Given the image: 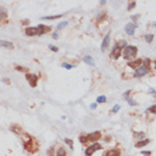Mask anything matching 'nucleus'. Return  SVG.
Returning <instances> with one entry per match:
<instances>
[{
    "mask_svg": "<svg viewBox=\"0 0 156 156\" xmlns=\"http://www.w3.org/2000/svg\"><path fill=\"white\" fill-rule=\"evenodd\" d=\"M136 52H138V48H136L135 45H127L125 48L123 49V55H124L125 59H131L136 55Z\"/></svg>",
    "mask_w": 156,
    "mask_h": 156,
    "instance_id": "nucleus-1",
    "label": "nucleus"
},
{
    "mask_svg": "<svg viewBox=\"0 0 156 156\" xmlns=\"http://www.w3.org/2000/svg\"><path fill=\"white\" fill-rule=\"evenodd\" d=\"M127 47V44L124 43V41H121V43H119L117 45H115V48L112 49V54H111V56L113 59H119V56H120V54H121V51Z\"/></svg>",
    "mask_w": 156,
    "mask_h": 156,
    "instance_id": "nucleus-2",
    "label": "nucleus"
},
{
    "mask_svg": "<svg viewBox=\"0 0 156 156\" xmlns=\"http://www.w3.org/2000/svg\"><path fill=\"white\" fill-rule=\"evenodd\" d=\"M24 148L27 151H30V152H35L36 148H37V145L34 143V141H32V139H30L28 141H25V143H24Z\"/></svg>",
    "mask_w": 156,
    "mask_h": 156,
    "instance_id": "nucleus-3",
    "label": "nucleus"
},
{
    "mask_svg": "<svg viewBox=\"0 0 156 156\" xmlns=\"http://www.w3.org/2000/svg\"><path fill=\"white\" fill-rule=\"evenodd\" d=\"M145 73H148V67H145V65H141V67H139L138 69H136L135 76H136V77H141V76H144Z\"/></svg>",
    "mask_w": 156,
    "mask_h": 156,
    "instance_id": "nucleus-4",
    "label": "nucleus"
},
{
    "mask_svg": "<svg viewBox=\"0 0 156 156\" xmlns=\"http://www.w3.org/2000/svg\"><path fill=\"white\" fill-rule=\"evenodd\" d=\"M101 147L99 144H92V145H89V147L86 149V155L87 156H91L93 152H95V151H97V149H100Z\"/></svg>",
    "mask_w": 156,
    "mask_h": 156,
    "instance_id": "nucleus-5",
    "label": "nucleus"
},
{
    "mask_svg": "<svg viewBox=\"0 0 156 156\" xmlns=\"http://www.w3.org/2000/svg\"><path fill=\"white\" fill-rule=\"evenodd\" d=\"M27 80L30 82V84L32 87H36V84H37V76H36V75L27 73Z\"/></svg>",
    "mask_w": 156,
    "mask_h": 156,
    "instance_id": "nucleus-6",
    "label": "nucleus"
},
{
    "mask_svg": "<svg viewBox=\"0 0 156 156\" xmlns=\"http://www.w3.org/2000/svg\"><path fill=\"white\" fill-rule=\"evenodd\" d=\"M88 136V140H91V141H97L99 139L101 138V134L100 132H92V134H89L87 135Z\"/></svg>",
    "mask_w": 156,
    "mask_h": 156,
    "instance_id": "nucleus-7",
    "label": "nucleus"
},
{
    "mask_svg": "<svg viewBox=\"0 0 156 156\" xmlns=\"http://www.w3.org/2000/svg\"><path fill=\"white\" fill-rule=\"evenodd\" d=\"M141 63H143V60H141V59H138V60L129 61V63H128V67H131V68H136V69H138L139 67H141Z\"/></svg>",
    "mask_w": 156,
    "mask_h": 156,
    "instance_id": "nucleus-8",
    "label": "nucleus"
},
{
    "mask_svg": "<svg viewBox=\"0 0 156 156\" xmlns=\"http://www.w3.org/2000/svg\"><path fill=\"white\" fill-rule=\"evenodd\" d=\"M37 28V35H40V34H44V32L47 31H51V28L49 27H47V25H39V27H36Z\"/></svg>",
    "mask_w": 156,
    "mask_h": 156,
    "instance_id": "nucleus-9",
    "label": "nucleus"
},
{
    "mask_svg": "<svg viewBox=\"0 0 156 156\" xmlns=\"http://www.w3.org/2000/svg\"><path fill=\"white\" fill-rule=\"evenodd\" d=\"M110 36H111V34H107V36L104 37L103 44H101V51H106V48L108 47V43H110Z\"/></svg>",
    "mask_w": 156,
    "mask_h": 156,
    "instance_id": "nucleus-10",
    "label": "nucleus"
},
{
    "mask_svg": "<svg viewBox=\"0 0 156 156\" xmlns=\"http://www.w3.org/2000/svg\"><path fill=\"white\" fill-rule=\"evenodd\" d=\"M104 156H120V152H119V149H110V151H107Z\"/></svg>",
    "mask_w": 156,
    "mask_h": 156,
    "instance_id": "nucleus-11",
    "label": "nucleus"
},
{
    "mask_svg": "<svg viewBox=\"0 0 156 156\" xmlns=\"http://www.w3.org/2000/svg\"><path fill=\"white\" fill-rule=\"evenodd\" d=\"M25 35H28V36L37 35V28H27V30H25Z\"/></svg>",
    "mask_w": 156,
    "mask_h": 156,
    "instance_id": "nucleus-12",
    "label": "nucleus"
},
{
    "mask_svg": "<svg viewBox=\"0 0 156 156\" xmlns=\"http://www.w3.org/2000/svg\"><path fill=\"white\" fill-rule=\"evenodd\" d=\"M135 28H136V24H127V25H125V31L128 32L129 35H132V34H134V30H135Z\"/></svg>",
    "mask_w": 156,
    "mask_h": 156,
    "instance_id": "nucleus-13",
    "label": "nucleus"
},
{
    "mask_svg": "<svg viewBox=\"0 0 156 156\" xmlns=\"http://www.w3.org/2000/svg\"><path fill=\"white\" fill-rule=\"evenodd\" d=\"M148 143H149V139H144V140L139 141V143H136V148H141V147H144V145H147Z\"/></svg>",
    "mask_w": 156,
    "mask_h": 156,
    "instance_id": "nucleus-14",
    "label": "nucleus"
},
{
    "mask_svg": "<svg viewBox=\"0 0 156 156\" xmlns=\"http://www.w3.org/2000/svg\"><path fill=\"white\" fill-rule=\"evenodd\" d=\"M84 61L88 63L89 65H95V61H93V59L91 58V56H84Z\"/></svg>",
    "mask_w": 156,
    "mask_h": 156,
    "instance_id": "nucleus-15",
    "label": "nucleus"
},
{
    "mask_svg": "<svg viewBox=\"0 0 156 156\" xmlns=\"http://www.w3.org/2000/svg\"><path fill=\"white\" fill-rule=\"evenodd\" d=\"M56 156H67V153H65V149H64V148H59Z\"/></svg>",
    "mask_w": 156,
    "mask_h": 156,
    "instance_id": "nucleus-16",
    "label": "nucleus"
},
{
    "mask_svg": "<svg viewBox=\"0 0 156 156\" xmlns=\"http://www.w3.org/2000/svg\"><path fill=\"white\" fill-rule=\"evenodd\" d=\"M104 101H107V97L106 96H99L97 97V103H104Z\"/></svg>",
    "mask_w": 156,
    "mask_h": 156,
    "instance_id": "nucleus-17",
    "label": "nucleus"
},
{
    "mask_svg": "<svg viewBox=\"0 0 156 156\" xmlns=\"http://www.w3.org/2000/svg\"><path fill=\"white\" fill-rule=\"evenodd\" d=\"M80 141H82V143H87V141H88V136L82 135V136H80Z\"/></svg>",
    "mask_w": 156,
    "mask_h": 156,
    "instance_id": "nucleus-18",
    "label": "nucleus"
},
{
    "mask_svg": "<svg viewBox=\"0 0 156 156\" xmlns=\"http://www.w3.org/2000/svg\"><path fill=\"white\" fill-rule=\"evenodd\" d=\"M64 141H65V143H67V144L69 145L71 148H73V143H72V140H69V139H64Z\"/></svg>",
    "mask_w": 156,
    "mask_h": 156,
    "instance_id": "nucleus-19",
    "label": "nucleus"
},
{
    "mask_svg": "<svg viewBox=\"0 0 156 156\" xmlns=\"http://www.w3.org/2000/svg\"><path fill=\"white\" fill-rule=\"evenodd\" d=\"M135 7H136V2H131L128 4V9H134Z\"/></svg>",
    "mask_w": 156,
    "mask_h": 156,
    "instance_id": "nucleus-20",
    "label": "nucleus"
},
{
    "mask_svg": "<svg viewBox=\"0 0 156 156\" xmlns=\"http://www.w3.org/2000/svg\"><path fill=\"white\" fill-rule=\"evenodd\" d=\"M2 45H4V47H8V48H12V44L11 43H6V41H2Z\"/></svg>",
    "mask_w": 156,
    "mask_h": 156,
    "instance_id": "nucleus-21",
    "label": "nucleus"
},
{
    "mask_svg": "<svg viewBox=\"0 0 156 156\" xmlns=\"http://www.w3.org/2000/svg\"><path fill=\"white\" fill-rule=\"evenodd\" d=\"M59 17H61V15H55V16H47V17H44V19H48V20H51V19H59Z\"/></svg>",
    "mask_w": 156,
    "mask_h": 156,
    "instance_id": "nucleus-22",
    "label": "nucleus"
},
{
    "mask_svg": "<svg viewBox=\"0 0 156 156\" xmlns=\"http://www.w3.org/2000/svg\"><path fill=\"white\" fill-rule=\"evenodd\" d=\"M148 112H151V113H156V106H153V107L148 108Z\"/></svg>",
    "mask_w": 156,
    "mask_h": 156,
    "instance_id": "nucleus-23",
    "label": "nucleus"
},
{
    "mask_svg": "<svg viewBox=\"0 0 156 156\" xmlns=\"http://www.w3.org/2000/svg\"><path fill=\"white\" fill-rule=\"evenodd\" d=\"M63 67H64V68H67V69H71V68L73 67V65H72V64H67V63H63Z\"/></svg>",
    "mask_w": 156,
    "mask_h": 156,
    "instance_id": "nucleus-24",
    "label": "nucleus"
},
{
    "mask_svg": "<svg viewBox=\"0 0 156 156\" xmlns=\"http://www.w3.org/2000/svg\"><path fill=\"white\" fill-rule=\"evenodd\" d=\"M67 25V21H63V23H60V24L58 25V30H60V28H63V27H65Z\"/></svg>",
    "mask_w": 156,
    "mask_h": 156,
    "instance_id": "nucleus-25",
    "label": "nucleus"
},
{
    "mask_svg": "<svg viewBox=\"0 0 156 156\" xmlns=\"http://www.w3.org/2000/svg\"><path fill=\"white\" fill-rule=\"evenodd\" d=\"M49 48L54 51V52H58L59 51V48H58V47H55V45H49Z\"/></svg>",
    "mask_w": 156,
    "mask_h": 156,
    "instance_id": "nucleus-26",
    "label": "nucleus"
},
{
    "mask_svg": "<svg viewBox=\"0 0 156 156\" xmlns=\"http://www.w3.org/2000/svg\"><path fill=\"white\" fill-rule=\"evenodd\" d=\"M152 39H153V36H152V35H147V36H145V40H147V41H151Z\"/></svg>",
    "mask_w": 156,
    "mask_h": 156,
    "instance_id": "nucleus-27",
    "label": "nucleus"
},
{
    "mask_svg": "<svg viewBox=\"0 0 156 156\" xmlns=\"http://www.w3.org/2000/svg\"><path fill=\"white\" fill-rule=\"evenodd\" d=\"M135 136L138 139H140V136H144V134H143V132H139V134H135Z\"/></svg>",
    "mask_w": 156,
    "mask_h": 156,
    "instance_id": "nucleus-28",
    "label": "nucleus"
},
{
    "mask_svg": "<svg viewBox=\"0 0 156 156\" xmlns=\"http://www.w3.org/2000/svg\"><path fill=\"white\" fill-rule=\"evenodd\" d=\"M119 110H120V107H119V106H115V107H113V110H112V111H113V112H117Z\"/></svg>",
    "mask_w": 156,
    "mask_h": 156,
    "instance_id": "nucleus-29",
    "label": "nucleus"
},
{
    "mask_svg": "<svg viewBox=\"0 0 156 156\" xmlns=\"http://www.w3.org/2000/svg\"><path fill=\"white\" fill-rule=\"evenodd\" d=\"M16 69H17V71H25V72H27V69H24V68H23V67H19V65H17V67H16Z\"/></svg>",
    "mask_w": 156,
    "mask_h": 156,
    "instance_id": "nucleus-30",
    "label": "nucleus"
},
{
    "mask_svg": "<svg viewBox=\"0 0 156 156\" xmlns=\"http://www.w3.org/2000/svg\"><path fill=\"white\" fill-rule=\"evenodd\" d=\"M95 108H96V104H95V103L91 104V110H95Z\"/></svg>",
    "mask_w": 156,
    "mask_h": 156,
    "instance_id": "nucleus-31",
    "label": "nucleus"
},
{
    "mask_svg": "<svg viewBox=\"0 0 156 156\" xmlns=\"http://www.w3.org/2000/svg\"><path fill=\"white\" fill-rule=\"evenodd\" d=\"M155 68H156V61H155Z\"/></svg>",
    "mask_w": 156,
    "mask_h": 156,
    "instance_id": "nucleus-32",
    "label": "nucleus"
}]
</instances>
